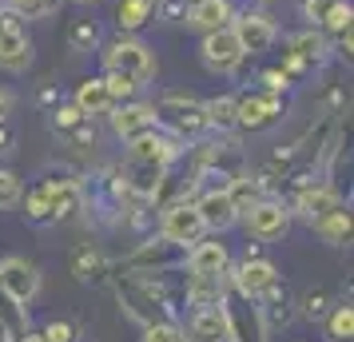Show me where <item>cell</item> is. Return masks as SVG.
<instances>
[{
  "label": "cell",
  "mask_w": 354,
  "mask_h": 342,
  "mask_svg": "<svg viewBox=\"0 0 354 342\" xmlns=\"http://www.w3.org/2000/svg\"><path fill=\"white\" fill-rule=\"evenodd\" d=\"M104 64H108V72H120V76H128L136 84L151 80V72H156V60L140 40H115L112 48L104 52Z\"/></svg>",
  "instance_id": "1"
},
{
  "label": "cell",
  "mask_w": 354,
  "mask_h": 342,
  "mask_svg": "<svg viewBox=\"0 0 354 342\" xmlns=\"http://www.w3.org/2000/svg\"><path fill=\"white\" fill-rule=\"evenodd\" d=\"M243 223H247V235H255L263 243H271V239H283L290 227V211L283 203H271V199H259L255 207H247L243 211Z\"/></svg>",
  "instance_id": "2"
},
{
  "label": "cell",
  "mask_w": 354,
  "mask_h": 342,
  "mask_svg": "<svg viewBox=\"0 0 354 342\" xmlns=\"http://www.w3.org/2000/svg\"><path fill=\"white\" fill-rule=\"evenodd\" d=\"M28 64H32V44L20 28V20L12 12H0V68L24 72Z\"/></svg>",
  "instance_id": "3"
},
{
  "label": "cell",
  "mask_w": 354,
  "mask_h": 342,
  "mask_svg": "<svg viewBox=\"0 0 354 342\" xmlns=\"http://www.w3.org/2000/svg\"><path fill=\"white\" fill-rule=\"evenodd\" d=\"M203 219H199V211H195V203H171L167 211H163V239L167 243H199L203 239Z\"/></svg>",
  "instance_id": "4"
},
{
  "label": "cell",
  "mask_w": 354,
  "mask_h": 342,
  "mask_svg": "<svg viewBox=\"0 0 354 342\" xmlns=\"http://www.w3.org/2000/svg\"><path fill=\"white\" fill-rule=\"evenodd\" d=\"M243 56L247 52H243L239 36L231 32V24L215 28V32H203V60H207L211 72H231V68H239Z\"/></svg>",
  "instance_id": "5"
},
{
  "label": "cell",
  "mask_w": 354,
  "mask_h": 342,
  "mask_svg": "<svg viewBox=\"0 0 354 342\" xmlns=\"http://www.w3.org/2000/svg\"><path fill=\"white\" fill-rule=\"evenodd\" d=\"M0 287L8 291L12 303H28L36 291H40V275L28 259H4L0 263Z\"/></svg>",
  "instance_id": "6"
},
{
  "label": "cell",
  "mask_w": 354,
  "mask_h": 342,
  "mask_svg": "<svg viewBox=\"0 0 354 342\" xmlns=\"http://www.w3.org/2000/svg\"><path fill=\"white\" fill-rule=\"evenodd\" d=\"M231 32L239 36L243 52H267L274 44V24L267 17H259V12H247V17H239L235 24H231Z\"/></svg>",
  "instance_id": "7"
},
{
  "label": "cell",
  "mask_w": 354,
  "mask_h": 342,
  "mask_svg": "<svg viewBox=\"0 0 354 342\" xmlns=\"http://www.w3.org/2000/svg\"><path fill=\"white\" fill-rule=\"evenodd\" d=\"M195 211H199V219H203L207 231H227L235 219H239V207L231 203L227 191H207V196L195 203Z\"/></svg>",
  "instance_id": "8"
},
{
  "label": "cell",
  "mask_w": 354,
  "mask_h": 342,
  "mask_svg": "<svg viewBox=\"0 0 354 342\" xmlns=\"http://www.w3.org/2000/svg\"><path fill=\"white\" fill-rule=\"evenodd\" d=\"M283 112L274 96H247V99H235V124L243 128H267L274 124V115Z\"/></svg>",
  "instance_id": "9"
},
{
  "label": "cell",
  "mask_w": 354,
  "mask_h": 342,
  "mask_svg": "<svg viewBox=\"0 0 354 342\" xmlns=\"http://www.w3.org/2000/svg\"><path fill=\"white\" fill-rule=\"evenodd\" d=\"M187 267H192V275H227V267H231V255H227L223 243H192V255H187Z\"/></svg>",
  "instance_id": "10"
},
{
  "label": "cell",
  "mask_w": 354,
  "mask_h": 342,
  "mask_svg": "<svg viewBox=\"0 0 354 342\" xmlns=\"http://www.w3.org/2000/svg\"><path fill=\"white\" fill-rule=\"evenodd\" d=\"M235 287H239L247 298H255V294L271 291V287H274V263H267V259H247L239 271H235Z\"/></svg>",
  "instance_id": "11"
},
{
  "label": "cell",
  "mask_w": 354,
  "mask_h": 342,
  "mask_svg": "<svg viewBox=\"0 0 354 342\" xmlns=\"http://www.w3.org/2000/svg\"><path fill=\"white\" fill-rule=\"evenodd\" d=\"M231 20H235L231 0H199L192 8V17H187V24L199 28V32H215V28H227Z\"/></svg>",
  "instance_id": "12"
},
{
  "label": "cell",
  "mask_w": 354,
  "mask_h": 342,
  "mask_svg": "<svg viewBox=\"0 0 354 342\" xmlns=\"http://www.w3.org/2000/svg\"><path fill=\"white\" fill-rule=\"evenodd\" d=\"M192 330H195V339H199V342H223V339H231V323H227L223 303H219V307H203V310H199V314H195V323H192Z\"/></svg>",
  "instance_id": "13"
},
{
  "label": "cell",
  "mask_w": 354,
  "mask_h": 342,
  "mask_svg": "<svg viewBox=\"0 0 354 342\" xmlns=\"http://www.w3.org/2000/svg\"><path fill=\"white\" fill-rule=\"evenodd\" d=\"M115 131H120L124 140H136V135H144V131H156V112H151L147 104L120 108V112H115Z\"/></svg>",
  "instance_id": "14"
},
{
  "label": "cell",
  "mask_w": 354,
  "mask_h": 342,
  "mask_svg": "<svg viewBox=\"0 0 354 342\" xmlns=\"http://www.w3.org/2000/svg\"><path fill=\"white\" fill-rule=\"evenodd\" d=\"M112 104L115 99H112V92H108V84L104 80H88V84L76 88V108H80L84 115H104Z\"/></svg>",
  "instance_id": "15"
},
{
  "label": "cell",
  "mask_w": 354,
  "mask_h": 342,
  "mask_svg": "<svg viewBox=\"0 0 354 342\" xmlns=\"http://www.w3.org/2000/svg\"><path fill=\"white\" fill-rule=\"evenodd\" d=\"M299 207H303V215L310 219V223L326 219L330 211H342V203H338V196L330 191V187H315V191H303Z\"/></svg>",
  "instance_id": "16"
},
{
  "label": "cell",
  "mask_w": 354,
  "mask_h": 342,
  "mask_svg": "<svg viewBox=\"0 0 354 342\" xmlns=\"http://www.w3.org/2000/svg\"><path fill=\"white\" fill-rule=\"evenodd\" d=\"M171 144H163V140H156V131H144V135H136L131 140V163H163L171 151H167Z\"/></svg>",
  "instance_id": "17"
},
{
  "label": "cell",
  "mask_w": 354,
  "mask_h": 342,
  "mask_svg": "<svg viewBox=\"0 0 354 342\" xmlns=\"http://www.w3.org/2000/svg\"><path fill=\"white\" fill-rule=\"evenodd\" d=\"M223 275H195L192 278V298L199 307H219L223 303V287H219Z\"/></svg>",
  "instance_id": "18"
},
{
  "label": "cell",
  "mask_w": 354,
  "mask_h": 342,
  "mask_svg": "<svg viewBox=\"0 0 354 342\" xmlns=\"http://www.w3.org/2000/svg\"><path fill=\"white\" fill-rule=\"evenodd\" d=\"M156 12V0H120V28H140Z\"/></svg>",
  "instance_id": "19"
},
{
  "label": "cell",
  "mask_w": 354,
  "mask_h": 342,
  "mask_svg": "<svg viewBox=\"0 0 354 342\" xmlns=\"http://www.w3.org/2000/svg\"><path fill=\"white\" fill-rule=\"evenodd\" d=\"M315 227H319L322 239H330V243H335V239H346V235H351V215H346V211H330L326 219H319Z\"/></svg>",
  "instance_id": "20"
},
{
  "label": "cell",
  "mask_w": 354,
  "mask_h": 342,
  "mask_svg": "<svg viewBox=\"0 0 354 342\" xmlns=\"http://www.w3.org/2000/svg\"><path fill=\"white\" fill-rule=\"evenodd\" d=\"M227 196H231V203H235L239 215H243L247 207H255L259 203V183L255 180H235L231 187H227Z\"/></svg>",
  "instance_id": "21"
},
{
  "label": "cell",
  "mask_w": 354,
  "mask_h": 342,
  "mask_svg": "<svg viewBox=\"0 0 354 342\" xmlns=\"http://www.w3.org/2000/svg\"><path fill=\"white\" fill-rule=\"evenodd\" d=\"M203 115H207V124L231 128V124H235V99H231V96H223V99H211L207 108H203Z\"/></svg>",
  "instance_id": "22"
},
{
  "label": "cell",
  "mask_w": 354,
  "mask_h": 342,
  "mask_svg": "<svg viewBox=\"0 0 354 342\" xmlns=\"http://www.w3.org/2000/svg\"><path fill=\"white\" fill-rule=\"evenodd\" d=\"M52 8H56V0H12V17H17V20L48 17Z\"/></svg>",
  "instance_id": "23"
},
{
  "label": "cell",
  "mask_w": 354,
  "mask_h": 342,
  "mask_svg": "<svg viewBox=\"0 0 354 342\" xmlns=\"http://www.w3.org/2000/svg\"><path fill=\"white\" fill-rule=\"evenodd\" d=\"M354 334V310L351 307H338L335 319H330V339L335 342H351Z\"/></svg>",
  "instance_id": "24"
},
{
  "label": "cell",
  "mask_w": 354,
  "mask_h": 342,
  "mask_svg": "<svg viewBox=\"0 0 354 342\" xmlns=\"http://www.w3.org/2000/svg\"><path fill=\"white\" fill-rule=\"evenodd\" d=\"M322 52V40L315 32H303V36H295V44H290V56H299V60H315Z\"/></svg>",
  "instance_id": "25"
},
{
  "label": "cell",
  "mask_w": 354,
  "mask_h": 342,
  "mask_svg": "<svg viewBox=\"0 0 354 342\" xmlns=\"http://www.w3.org/2000/svg\"><path fill=\"white\" fill-rule=\"evenodd\" d=\"M351 4H342V0H335V8H330V12H326V20H322V24H326V28H330V32H351Z\"/></svg>",
  "instance_id": "26"
},
{
  "label": "cell",
  "mask_w": 354,
  "mask_h": 342,
  "mask_svg": "<svg viewBox=\"0 0 354 342\" xmlns=\"http://www.w3.org/2000/svg\"><path fill=\"white\" fill-rule=\"evenodd\" d=\"M20 203V183L12 171H0V207H17Z\"/></svg>",
  "instance_id": "27"
},
{
  "label": "cell",
  "mask_w": 354,
  "mask_h": 342,
  "mask_svg": "<svg viewBox=\"0 0 354 342\" xmlns=\"http://www.w3.org/2000/svg\"><path fill=\"white\" fill-rule=\"evenodd\" d=\"M144 342H183V334H179L176 326H147Z\"/></svg>",
  "instance_id": "28"
},
{
  "label": "cell",
  "mask_w": 354,
  "mask_h": 342,
  "mask_svg": "<svg viewBox=\"0 0 354 342\" xmlns=\"http://www.w3.org/2000/svg\"><path fill=\"white\" fill-rule=\"evenodd\" d=\"M108 92H112V99H120V96H128L131 88H136V80H128V76H120V72H108Z\"/></svg>",
  "instance_id": "29"
},
{
  "label": "cell",
  "mask_w": 354,
  "mask_h": 342,
  "mask_svg": "<svg viewBox=\"0 0 354 342\" xmlns=\"http://www.w3.org/2000/svg\"><path fill=\"white\" fill-rule=\"evenodd\" d=\"M44 342H76V330L68 323H52L48 330H44Z\"/></svg>",
  "instance_id": "30"
},
{
  "label": "cell",
  "mask_w": 354,
  "mask_h": 342,
  "mask_svg": "<svg viewBox=\"0 0 354 342\" xmlns=\"http://www.w3.org/2000/svg\"><path fill=\"white\" fill-rule=\"evenodd\" d=\"M28 207H32V211H28L32 219H48V215H52V211H48V196H44V187H40V191L28 199Z\"/></svg>",
  "instance_id": "31"
},
{
  "label": "cell",
  "mask_w": 354,
  "mask_h": 342,
  "mask_svg": "<svg viewBox=\"0 0 354 342\" xmlns=\"http://www.w3.org/2000/svg\"><path fill=\"white\" fill-rule=\"evenodd\" d=\"M330 8H335V0H306V17L310 20H326Z\"/></svg>",
  "instance_id": "32"
},
{
  "label": "cell",
  "mask_w": 354,
  "mask_h": 342,
  "mask_svg": "<svg viewBox=\"0 0 354 342\" xmlns=\"http://www.w3.org/2000/svg\"><path fill=\"white\" fill-rule=\"evenodd\" d=\"M76 40H80V44H88V40H96V28H88V24H80V28H76Z\"/></svg>",
  "instance_id": "33"
},
{
  "label": "cell",
  "mask_w": 354,
  "mask_h": 342,
  "mask_svg": "<svg viewBox=\"0 0 354 342\" xmlns=\"http://www.w3.org/2000/svg\"><path fill=\"white\" fill-rule=\"evenodd\" d=\"M8 108H12V96L0 88V124H4V115H8Z\"/></svg>",
  "instance_id": "34"
},
{
  "label": "cell",
  "mask_w": 354,
  "mask_h": 342,
  "mask_svg": "<svg viewBox=\"0 0 354 342\" xmlns=\"http://www.w3.org/2000/svg\"><path fill=\"white\" fill-rule=\"evenodd\" d=\"M0 342H12V334H8V326L0 323Z\"/></svg>",
  "instance_id": "35"
},
{
  "label": "cell",
  "mask_w": 354,
  "mask_h": 342,
  "mask_svg": "<svg viewBox=\"0 0 354 342\" xmlns=\"http://www.w3.org/2000/svg\"><path fill=\"white\" fill-rule=\"evenodd\" d=\"M20 342H44V334H24Z\"/></svg>",
  "instance_id": "36"
},
{
  "label": "cell",
  "mask_w": 354,
  "mask_h": 342,
  "mask_svg": "<svg viewBox=\"0 0 354 342\" xmlns=\"http://www.w3.org/2000/svg\"><path fill=\"white\" fill-rule=\"evenodd\" d=\"M76 4H92V0H76Z\"/></svg>",
  "instance_id": "37"
}]
</instances>
